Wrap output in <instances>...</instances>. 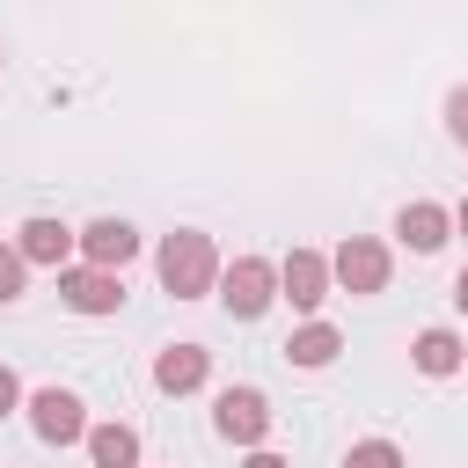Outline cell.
Returning a JSON list of instances; mask_svg holds the SVG:
<instances>
[{
	"label": "cell",
	"mask_w": 468,
	"mask_h": 468,
	"mask_svg": "<svg viewBox=\"0 0 468 468\" xmlns=\"http://www.w3.org/2000/svg\"><path fill=\"white\" fill-rule=\"evenodd\" d=\"M241 468H292V461H285V453H271V446H256V453H249Z\"/></svg>",
	"instance_id": "19"
},
{
	"label": "cell",
	"mask_w": 468,
	"mask_h": 468,
	"mask_svg": "<svg viewBox=\"0 0 468 468\" xmlns=\"http://www.w3.org/2000/svg\"><path fill=\"white\" fill-rule=\"evenodd\" d=\"M344 351V336H336V322H300L292 336H285V358L300 366V373H322L329 358Z\"/></svg>",
	"instance_id": "13"
},
{
	"label": "cell",
	"mask_w": 468,
	"mask_h": 468,
	"mask_svg": "<svg viewBox=\"0 0 468 468\" xmlns=\"http://www.w3.org/2000/svg\"><path fill=\"white\" fill-rule=\"evenodd\" d=\"M329 285H336V278H329V256H322V249H292V256L278 263V300H285L292 314H314V307L329 300Z\"/></svg>",
	"instance_id": "6"
},
{
	"label": "cell",
	"mask_w": 468,
	"mask_h": 468,
	"mask_svg": "<svg viewBox=\"0 0 468 468\" xmlns=\"http://www.w3.org/2000/svg\"><path fill=\"white\" fill-rule=\"evenodd\" d=\"M453 234H468V197H461V205H453Z\"/></svg>",
	"instance_id": "21"
},
{
	"label": "cell",
	"mask_w": 468,
	"mask_h": 468,
	"mask_svg": "<svg viewBox=\"0 0 468 468\" xmlns=\"http://www.w3.org/2000/svg\"><path fill=\"white\" fill-rule=\"evenodd\" d=\"M410 366L431 373V380H453V373L468 366V344H461L453 329H417V336H410Z\"/></svg>",
	"instance_id": "12"
},
{
	"label": "cell",
	"mask_w": 468,
	"mask_h": 468,
	"mask_svg": "<svg viewBox=\"0 0 468 468\" xmlns=\"http://www.w3.org/2000/svg\"><path fill=\"white\" fill-rule=\"evenodd\" d=\"M453 307L468 314V263H461V278H453Z\"/></svg>",
	"instance_id": "20"
},
{
	"label": "cell",
	"mask_w": 468,
	"mask_h": 468,
	"mask_svg": "<svg viewBox=\"0 0 468 468\" xmlns=\"http://www.w3.org/2000/svg\"><path fill=\"white\" fill-rule=\"evenodd\" d=\"M88 461L95 468H139V431L132 424H95L88 431Z\"/></svg>",
	"instance_id": "14"
},
{
	"label": "cell",
	"mask_w": 468,
	"mask_h": 468,
	"mask_svg": "<svg viewBox=\"0 0 468 468\" xmlns=\"http://www.w3.org/2000/svg\"><path fill=\"white\" fill-rule=\"evenodd\" d=\"M344 468H410V461H402L395 439H358V446L344 453Z\"/></svg>",
	"instance_id": "15"
},
{
	"label": "cell",
	"mask_w": 468,
	"mask_h": 468,
	"mask_svg": "<svg viewBox=\"0 0 468 468\" xmlns=\"http://www.w3.org/2000/svg\"><path fill=\"white\" fill-rule=\"evenodd\" d=\"M58 300H66L73 314H117V307H124V271L66 263V271H58Z\"/></svg>",
	"instance_id": "7"
},
{
	"label": "cell",
	"mask_w": 468,
	"mask_h": 468,
	"mask_svg": "<svg viewBox=\"0 0 468 468\" xmlns=\"http://www.w3.org/2000/svg\"><path fill=\"white\" fill-rule=\"evenodd\" d=\"M132 256H139V227H132V219H88V227H80V263L124 271Z\"/></svg>",
	"instance_id": "8"
},
{
	"label": "cell",
	"mask_w": 468,
	"mask_h": 468,
	"mask_svg": "<svg viewBox=\"0 0 468 468\" xmlns=\"http://www.w3.org/2000/svg\"><path fill=\"white\" fill-rule=\"evenodd\" d=\"M7 410H22V380L0 366V417H7Z\"/></svg>",
	"instance_id": "18"
},
{
	"label": "cell",
	"mask_w": 468,
	"mask_h": 468,
	"mask_svg": "<svg viewBox=\"0 0 468 468\" xmlns=\"http://www.w3.org/2000/svg\"><path fill=\"white\" fill-rule=\"evenodd\" d=\"M395 234H402V249H410V256H439V249H446V234H453V212H446V205H431V197H417V205H402V212H395Z\"/></svg>",
	"instance_id": "9"
},
{
	"label": "cell",
	"mask_w": 468,
	"mask_h": 468,
	"mask_svg": "<svg viewBox=\"0 0 468 468\" xmlns=\"http://www.w3.org/2000/svg\"><path fill=\"white\" fill-rule=\"evenodd\" d=\"M0 66H7V44H0Z\"/></svg>",
	"instance_id": "22"
},
{
	"label": "cell",
	"mask_w": 468,
	"mask_h": 468,
	"mask_svg": "<svg viewBox=\"0 0 468 468\" xmlns=\"http://www.w3.org/2000/svg\"><path fill=\"white\" fill-rule=\"evenodd\" d=\"M22 410H29V431H37L44 446H73V439L88 446V431H95V424H88V402H80L73 388H37Z\"/></svg>",
	"instance_id": "4"
},
{
	"label": "cell",
	"mask_w": 468,
	"mask_h": 468,
	"mask_svg": "<svg viewBox=\"0 0 468 468\" xmlns=\"http://www.w3.org/2000/svg\"><path fill=\"white\" fill-rule=\"evenodd\" d=\"M22 292H29V263H22V249L0 241V307H15Z\"/></svg>",
	"instance_id": "16"
},
{
	"label": "cell",
	"mask_w": 468,
	"mask_h": 468,
	"mask_svg": "<svg viewBox=\"0 0 468 468\" xmlns=\"http://www.w3.org/2000/svg\"><path fill=\"white\" fill-rule=\"evenodd\" d=\"M446 132L468 146V88H453V95H446Z\"/></svg>",
	"instance_id": "17"
},
{
	"label": "cell",
	"mask_w": 468,
	"mask_h": 468,
	"mask_svg": "<svg viewBox=\"0 0 468 468\" xmlns=\"http://www.w3.org/2000/svg\"><path fill=\"white\" fill-rule=\"evenodd\" d=\"M15 249H22V263H51V271H66V256L80 249V234L66 227V219H22V234H15Z\"/></svg>",
	"instance_id": "10"
},
{
	"label": "cell",
	"mask_w": 468,
	"mask_h": 468,
	"mask_svg": "<svg viewBox=\"0 0 468 468\" xmlns=\"http://www.w3.org/2000/svg\"><path fill=\"white\" fill-rule=\"evenodd\" d=\"M154 271H161V292L168 300H205V292H219V249H212V234L205 227H176V234H161V249H154Z\"/></svg>",
	"instance_id": "1"
},
{
	"label": "cell",
	"mask_w": 468,
	"mask_h": 468,
	"mask_svg": "<svg viewBox=\"0 0 468 468\" xmlns=\"http://www.w3.org/2000/svg\"><path fill=\"white\" fill-rule=\"evenodd\" d=\"M388 241H373V234H344L336 241V256H329V278L351 292V300H373V292H388Z\"/></svg>",
	"instance_id": "2"
},
{
	"label": "cell",
	"mask_w": 468,
	"mask_h": 468,
	"mask_svg": "<svg viewBox=\"0 0 468 468\" xmlns=\"http://www.w3.org/2000/svg\"><path fill=\"white\" fill-rule=\"evenodd\" d=\"M212 431L256 453L263 431H271V402H263V388H219V402H212Z\"/></svg>",
	"instance_id": "5"
},
{
	"label": "cell",
	"mask_w": 468,
	"mask_h": 468,
	"mask_svg": "<svg viewBox=\"0 0 468 468\" xmlns=\"http://www.w3.org/2000/svg\"><path fill=\"white\" fill-rule=\"evenodd\" d=\"M205 373H212V351H205V344H168V351L154 358V388H161V395H197Z\"/></svg>",
	"instance_id": "11"
},
{
	"label": "cell",
	"mask_w": 468,
	"mask_h": 468,
	"mask_svg": "<svg viewBox=\"0 0 468 468\" xmlns=\"http://www.w3.org/2000/svg\"><path fill=\"white\" fill-rule=\"evenodd\" d=\"M271 300H278V263H271V256H234V263L219 271V307H227L234 322H256Z\"/></svg>",
	"instance_id": "3"
}]
</instances>
